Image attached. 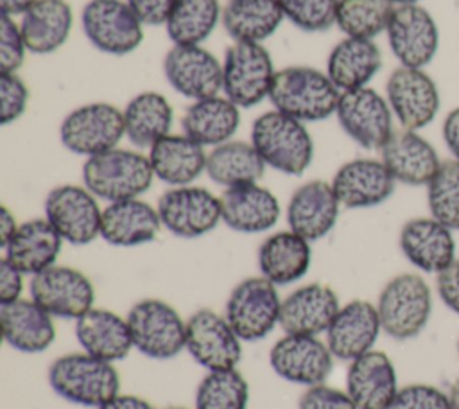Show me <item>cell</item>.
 Instances as JSON below:
<instances>
[{
	"label": "cell",
	"mask_w": 459,
	"mask_h": 409,
	"mask_svg": "<svg viewBox=\"0 0 459 409\" xmlns=\"http://www.w3.org/2000/svg\"><path fill=\"white\" fill-rule=\"evenodd\" d=\"M47 377L57 396L82 407L97 409L120 393V373L115 364L82 350L56 357Z\"/></svg>",
	"instance_id": "obj_1"
},
{
	"label": "cell",
	"mask_w": 459,
	"mask_h": 409,
	"mask_svg": "<svg viewBox=\"0 0 459 409\" xmlns=\"http://www.w3.org/2000/svg\"><path fill=\"white\" fill-rule=\"evenodd\" d=\"M249 142L267 167L287 176H301L314 160V140L305 122L278 109L255 118Z\"/></svg>",
	"instance_id": "obj_2"
},
{
	"label": "cell",
	"mask_w": 459,
	"mask_h": 409,
	"mask_svg": "<svg viewBox=\"0 0 459 409\" xmlns=\"http://www.w3.org/2000/svg\"><path fill=\"white\" fill-rule=\"evenodd\" d=\"M339 95L326 72L298 65L276 72L269 100L274 109L299 122H321L335 115Z\"/></svg>",
	"instance_id": "obj_3"
},
{
	"label": "cell",
	"mask_w": 459,
	"mask_h": 409,
	"mask_svg": "<svg viewBox=\"0 0 459 409\" xmlns=\"http://www.w3.org/2000/svg\"><path fill=\"white\" fill-rule=\"evenodd\" d=\"M154 181V172L140 151L115 147L84 160L82 185L100 201L115 203L145 194Z\"/></svg>",
	"instance_id": "obj_4"
},
{
	"label": "cell",
	"mask_w": 459,
	"mask_h": 409,
	"mask_svg": "<svg viewBox=\"0 0 459 409\" xmlns=\"http://www.w3.org/2000/svg\"><path fill=\"white\" fill-rule=\"evenodd\" d=\"M375 305L382 332L394 341H407L418 337L427 326L432 292L420 274L402 273L382 287Z\"/></svg>",
	"instance_id": "obj_5"
},
{
	"label": "cell",
	"mask_w": 459,
	"mask_h": 409,
	"mask_svg": "<svg viewBox=\"0 0 459 409\" xmlns=\"http://www.w3.org/2000/svg\"><path fill=\"white\" fill-rule=\"evenodd\" d=\"M133 346L154 361H169L185 352L186 319L160 298L138 300L126 314Z\"/></svg>",
	"instance_id": "obj_6"
},
{
	"label": "cell",
	"mask_w": 459,
	"mask_h": 409,
	"mask_svg": "<svg viewBox=\"0 0 459 409\" xmlns=\"http://www.w3.org/2000/svg\"><path fill=\"white\" fill-rule=\"evenodd\" d=\"M281 301L278 287L267 278L247 276L228 294L224 318L242 343H256L280 326Z\"/></svg>",
	"instance_id": "obj_7"
},
{
	"label": "cell",
	"mask_w": 459,
	"mask_h": 409,
	"mask_svg": "<svg viewBox=\"0 0 459 409\" xmlns=\"http://www.w3.org/2000/svg\"><path fill=\"white\" fill-rule=\"evenodd\" d=\"M276 70L262 43L235 41L222 61V91L238 108L258 106L269 97Z\"/></svg>",
	"instance_id": "obj_8"
},
{
	"label": "cell",
	"mask_w": 459,
	"mask_h": 409,
	"mask_svg": "<svg viewBox=\"0 0 459 409\" xmlns=\"http://www.w3.org/2000/svg\"><path fill=\"white\" fill-rule=\"evenodd\" d=\"M124 136V111L102 100L72 109L59 126L61 144L70 152L84 158L118 147Z\"/></svg>",
	"instance_id": "obj_9"
},
{
	"label": "cell",
	"mask_w": 459,
	"mask_h": 409,
	"mask_svg": "<svg viewBox=\"0 0 459 409\" xmlns=\"http://www.w3.org/2000/svg\"><path fill=\"white\" fill-rule=\"evenodd\" d=\"M43 217L65 242L86 246L100 237L102 208L84 185H57L45 196Z\"/></svg>",
	"instance_id": "obj_10"
},
{
	"label": "cell",
	"mask_w": 459,
	"mask_h": 409,
	"mask_svg": "<svg viewBox=\"0 0 459 409\" xmlns=\"http://www.w3.org/2000/svg\"><path fill=\"white\" fill-rule=\"evenodd\" d=\"M81 25L86 39L109 56L131 54L143 41V23L124 0H90Z\"/></svg>",
	"instance_id": "obj_11"
},
{
	"label": "cell",
	"mask_w": 459,
	"mask_h": 409,
	"mask_svg": "<svg viewBox=\"0 0 459 409\" xmlns=\"http://www.w3.org/2000/svg\"><path fill=\"white\" fill-rule=\"evenodd\" d=\"M161 226L179 239H199L222 222L221 199L204 187H170L158 199Z\"/></svg>",
	"instance_id": "obj_12"
},
{
	"label": "cell",
	"mask_w": 459,
	"mask_h": 409,
	"mask_svg": "<svg viewBox=\"0 0 459 409\" xmlns=\"http://www.w3.org/2000/svg\"><path fill=\"white\" fill-rule=\"evenodd\" d=\"M29 298L50 316L75 321L95 307V287L81 269L56 264L30 276Z\"/></svg>",
	"instance_id": "obj_13"
},
{
	"label": "cell",
	"mask_w": 459,
	"mask_h": 409,
	"mask_svg": "<svg viewBox=\"0 0 459 409\" xmlns=\"http://www.w3.org/2000/svg\"><path fill=\"white\" fill-rule=\"evenodd\" d=\"M185 352L206 371L233 370L242 359V339L224 314L204 307L186 319Z\"/></svg>",
	"instance_id": "obj_14"
},
{
	"label": "cell",
	"mask_w": 459,
	"mask_h": 409,
	"mask_svg": "<svg viewBox=\"0 0 459 409\" xmlns=\"http://www.w3.org/2000/svg\"><path fill=\"white\" fill-rule=\"evenodd\" d=\"M335 117L341 129L368 151H380L394 131L387 99L369 86L342 91Z\"/></svg>",
	"instance_id": "obj_15"
},
{
	"label": "cell",
	"mask_w": 459,
	"mask_h": 409,
	"mask_svg": "<svg viewBox=\"0 0 459 409\" xmlns=\"http://www.w3.org/2000/svg\"><path fill=\"white\" fill-rule=\"evenodd\" d=\"M333 361L319 335L283 334L269 350L271 370L285 382L305 387L325 384L333 371Z\"/></svg>",
	"instance_id": "obj_16"
},
{
	"label": "cell",
	"mask_w": 459,
	"mask_h": 409,
	"mask_svg": "<svg viewBox=\"0 0 459 409\" xmlns=\"http://www.w3.org/2000/svg\"><path fill=\"white\" fill-rule=\"evenodd\" d=\"M387 104L403 129L418 131L429 126L439 111L436 83L421 68L398 66L385 84Z\"/></svg>",
	"instance_id": "obj_17"
},
{
	"label": "cell",
	"mask_w": 459,
	"mask_h": 409,
	"mask_svg": "<svg viewBox=\"0 0 459 409\" xmlns=\"http://www.w3.org/2000/svg\"><path fill=\"white\" fill-rule=\"evenodd\" d=\"M389 48L402 66L423 68L429 65L439 47V30L432 14L418 5H396L387 29Z\"/></svg>",
	"instance_id": "obj_18"
},
{
	"label": "cell",
	"mask_w": 459,
	"mask_h": 409,
	"mask_svg": "<svg viewBox=\"0 0 459 409\" xmlns=\"http://www.w3.org/2000/svg\"><path fill=\"white\" fill-rule=\"evenodd\" d=\"M163 74L172 90L192 100L222 90V63L201 45H172L163 57Z\"/></svg>",
	"instance_id": "obj_19"
},
{
	"label": "cell",
	"mask_w": 459,
	"mask_h": 409,
	"mask_svg": "<svg viewBox=\"0 0 459 409\" xmlns=\"http://www.w3.org/2000/svg\"><path fill=\"white\" fill-rule=\"evenodd\" d=\"M380 332L377 305L368 300H351L337 310L325 332V341L337 361L351 362L373 350Z\"/></svg>",
	"instance_id": "obj_20"
},
{
	"label": "cell",
	"mask_w": 459,
	"mask_h": 409,
	"mask_svg": "<svg viewBox=\"0 0 459 409\" xmlns=\"http://www.w3.org/2000/svg\"><path fill=\"white\" fill-rule=\"evenodd\" d=\"M330 183L341 206L359 210L373 208L387 201L394 192L396 179L382 160L355 158L342 163Z\"/></svg>",
	"instance_id": "obj_21"
},
{
	"label": "cell",
	"mask_w": 459,
	"mask_h": 409,
	"mask_svg": "<svg viewBox=\"0 0 459 409\" xmlns=\"http://www.w3.org/2000/svg\"><path fill=\"white\" fill-rule=\"evenodd\" d=\"M341 203L330 181L312 179L299 185L287 203L289 230L316 242L325 239L335 226Z\"/></svg>",
	"instance_id": "obj_22"
},
{
	"label": "cell",
	"mask_w": 459,
	"mask_h": 409,
	"mask_svg": "<svg viewBox=\"0 0 459 409\" xmlns=\"http://www.w3.org/2000/svg\"><path fill=\"white\" fill-rule=\"evenodd\" d=\"M339 309V296L330 285L310 282L283 298L280 328L283 334L321 335L328 330Z\"/></svg>",
	"instance_id": "obj_23"
},
{
	"label": "cell",
	"mask_w": 459,
	"mask_h": 409,
	"mask_svg": "<svg viewBox=\"0 0 459 409\" xmlns=\"http://www.w3.org/2000/svg\"><path fill=\"white\" fill-rule=\"evenodd\" d=\"M219 199L222 222L237 233H265L281 215L278 197L260 183L224 188Z\"/></svg>",
	"instance_id": "obj_24"
},
{
	"label": "cell",
	"mask_w": 459,
	"mask_h": 409,
	"mask_svg": "<svg viewBox=\"0 0 459 409\" xmlns=\"http://www.w3.org/2000/svg\"><path fill=\"white\" fill-rule=\"evenodd\" d=\"M398 389L396 368L387 353L373 348L350 362L346 393L357 409H387Z\"/></svg>",
	"instance_id": "obj_25"
},
{
	"label": "cell",
	"mask_w": 459,
	"mask_h": 409,
	"mask_svg": "<svg viewBox=\"0 0 459 409\" xmlns=\"http://www.w3.org/2000/svg\"><path fill=\"white\" fill-rule=\"evenodd\" d=\"M74 334L82 352L106 362L124 361L134 350L127 318L106 307H93L75 319Z\"/></svg>",
	"instance_id": "obj_26"
},
{
	"label": "cell",
	"mask_w": 459,
	"mask_h": 409,
	"mask_svg": "<svg viewBox=\"0 0 459 409\" xmlns=\"http://www.w3.org/2000/svg\"><path fill=\"white\" fill-rule=\"evenodd\" d=\"M380 160L396 181L411 187L429 185L441 167L432 144L416 131L403 127L393 131L380 149Z\"/></svg>",
	"instance_id": "obj_27"
},
{
	"label": "cell",
	"mask_w": 459,
	"mask_h": 409,
	"mask_svg": "<svg viewBox=\"0 0 459 409\" xmlns=\"http://www.w3.org/2000/svg\"><path fill=\"white\" fill-rule=\"evenodd\" d=\"M0 325L5 344L20 353H41L57 337L54 316L30 298L0 305Z\"/></svg>",
	"instance_id": "obj_28"
},
{
	"label": "cell",
	"mask_w": 459,
	"mask_h": 409,
	"mask_svg": "<svg viewBox=\"0 0 459 409\" xmlns=\"http://www.w3.org/2000/svg\"><path fill=\"white\" fill-rule=\"evenodd\" d=\"M161 228L158 208L140 197L108 203L102 208L100 239L109 246L136 248L149 244Z\"/></svg>",
	"instance_id": "obj_29"
},
{
	"label": "cell",
	"mask_w": 459,
	"mask_h": 409,
	"mask_svg": "<svg viewBox=\"0 0 459 409\" xmlns=\"http://www.w3.org/2000/svg\"><path fill=\"white\" fill-rule=\"evenodd\" d=\"M400 249L420 271L441 273L455 260L452 230L434 217H416L400 230Z\"/></svg>",
	"instance_id": "obj_30"
},
{
	"label": "cell",
	"mask_w": 459,
	"mask_h": 409,
	"mask_svg": "<svg viewBox=\"0 0 459 409\" xmlns=\"http://www.w3.org/2000/svg\"><path fill=\"white\" fill-rule=\"evenodd\" d=\"M63 244L65 240L56 228L45 217H36L20 222L13 239L2 248V258L23 274L34 276L57 264Z\"/></svg>",
	"instance_id": "obj_31"
},
{
	"label": "cell",
	"mask_w": 459,
	"mask_h": 409,
	"mask_svg": "<svg viewBox=\"0 0 459 409\" xmlns=\"http://www.w3.org/2000/svg\"><path fill=\"white\" fill-rule=\"evenodd\" d=\"M260 274L276 287L299 282L310 269L312 248L310 240L281 230L262 240L256 253Z\"/></svg>",
	"instance_id": "obj_32"
},
{
	"label": "cell",
	"mask_w": 459,
	"mask_h": 409,
	"mask_svg": "<svg viewBox=\"0 0 459 409\" xmlns=\"http://www.w3.org/2000/svg\"><path fill=\"white\" fill-rule=\"evenodd\" d=\"M147 156L154 178L170 187L192 185L206 172L208 152L185 133L163 136L149 149Z\"/></svg>",
	"instance_id": "obj_33"
},
{
	"label": "cell",
	"mask_w": 459,
	"mask_h": 409,
	"mask_svg": "<svg viewBox=\"0 0 459 409\" xmlns=\"http://www.w3.org/2000/svg\"><path fill=\"white\" fill-rule=\"evenodd\" d=\"M74 25V13L66 0H34L22 14L20 32L32 54L47 56L61 48Z\"/></svg>",
	"instance_id": "obj_34"
},
{
	"label": "cell",
	"mask_w": 459,
	"mask_h": 409,
	"mask_svg": "<svg viewBox=\"0 0 459 409\" xmlns=\"http://www.w3.org/2000/svg\"><path fill=\"white\" fill-rule=\"evenodd\" d=\"M380 66L382 52L373 39L344 38L328 54L326 75L342 93L368 86Z\"/></svg>",
	"instance_id": "obj_35"
},
{
	"label": "cell",
	"mask_w": 459,
	"mask_h": 409,
	"mask_svg": "<svg viewBox=\"0 0 459 409\" xmlns=\"http://www.w3.org/2000/svg\"><path fill=\"white\" fill-rule=\"evenodd\" d=\"M238 126L240 108L221 95L194 100L181 118L183 133L203 147H217L230 142Z\"/></svg>",
	"instance_id": "obj_36"
},
{
	"label": "cell",
	"mask_w": 459,
	"mask_h": 409,
	"mask_svg": "<svg viewBox=\"0 0 459 409\" xmlns=\"http://www.w3.org/2000/svg\"><path fill=\"white\" fill-rule=\"evenodd\" d=\"M124 111L126 138L136 149H151L170 135L174 109L169 99L158 91H140L129 99Z\"/></svg>",
	"instance_id": "obj_37"
},
{
	"label": "cell",
	"mask_w": 459,
	"mask_h": 409,
	"mask_svg": "<svg viewBox=\"0 0 459 409\" xmlns=\"http://www.w3.org/2000/svg\"><path fill=\"white\" fill-rule=\"evenodd\" d=\"M283 18L278 0H230L221 22L235 41L262 43L278 30Z\"/></svg>",
	"instance_id": "obj_38"
},
{
	"label": "cell",
	"mask_w": 459,
	"mask_h": 409,
	"mask_svg": "<svg viewBox=\"0 0 459 409\" xmlns=\"http://www.w3.org/2000/svg\"><path fill=\"white\" fill-rule=\"evenodd\" d=\"M265 167L253 144L242 140H230L212 147L206 158L208 178L224 188L258 183Z\"/></svg>",
	"instance_id": "obj_39"
},
{
	"label": "cell",
	"mask_w": 459,
	"mask_h": 409,
	"mask_svg": "<svg viewBox=\"0 0 459 409\" xmlns=\"http://www.w3.org/2000/svg\"><path fill=\"white\" fill-rule=\"evenodd\" d=\"M222 11L219 0H178L165 30L174 45H201L212 36Z\"/></svg>",
	"instance_id": "obj_40"
},
{
	"label": "cell",
	"mask_w": 459,
	"mask_h": 409,
	"mask_svg": "<svg viewBox=\"0 0 459 409\" xmlns=\"http://www.w3.org/2000/svg\"><path fill=\"white\" fill-rule=\"evenodd\" d=\"M394 7L391 0H339L335 25L346 38L373 39L387 29Z\"/></svg>",
	"instance_id": "obj_41"
},
{
	"label": "cell",
	"mask_w": 459,
	"mask_h": 409,
	"mask_svg": "<svg viewBox=\"0 0 459 409\" xmlns=\"http://www.w3.org/2000/svg\"><path fill=\"white\" fill-rule=\"evenodd\" d=\"M247 405L249 384L238 368L206 371L197 384L194 409H247Z\"/></svg>",
	"instance_id": "obj_42"
},
{
	"label": "cell",
	"mask_w": 459,
	"mask_h": 409,
	"mask_svg": "<svg viewBox=\"0 0 459 409\" xmlns=\"http://www.w3.org/2000/svg\"><path fill=\"white\" fill-rule=\"evenodd\" d=\"M427 203L430 217L459 231V161H441L439 170L427 185Z\"/></svg>",
	"instance_id": "obj_43"
},
{
	"label": "cell",
	"mask_w": 459,
	"mask_h": 409,
	"mask_svg": "<svg viewBox=\"0 0 459 409\" xmlns=\"http://www.w3.org/2000/svg\"><path fill=\"white\" fill-rule=\"evenodd\" d=\"M285 18L305 32H325L335 25L339 0H278Z\"/></svg>",
	"instance_id": "obj_44"
},
{
	"label": "cell",
	"mask_w": 459,
	"mask_h": 409,
	"mask_svg": "<svg viewBox=\"0 0 459 409\" xmlns=\"http://www.w3.org/2000/svg\"><path fill=\"white\" fill-rule=\"evenodd\" d=\"M387 409H450V398L443 389L418 382L400 387Z\"/></svg>",
	"instance_id": "obj_45"
},
{
	"label": "cell",
	"mask_w": 459,
	"mask_h": 409,
	"mask_svg": "<svg viewBox=\"0 0 459 409\" xmlns=\"http://www.w3.org/2000/svg\"><path fill=\"white\" fill-rule=\"evenodd\" d=\"M29 97V88L16 72L0 74V118L4 126L16 122L25 113Z\"/></svg>",
	"instance_id": "obj_46"
},
{
	"label": "cell",
	"mask_w": 459,
	"mask_h": 409,
	"mask_svg": "<svg viewBox=\"0 0 459 409\" xmlns=\"http://www.w3.org/2000/svg\"><path fill=\"white\" fill-rule=\"evenodd\" d=\"M25 41L20 32V25H16L14 18L4 16L0 18V74L16 72L25 61Z\"/></svg>",
	"instance_id": "obj_47"
},
{
	"label": "cell",
	"mask_w": 459,
	"mask_h": 409,
	"mask_svg": "<svg viewBox=\"0 0 459 409\" xmlns=\"http://www.w3.org/2000/svg\"><path fill=\"white\" fill-rule=\"evenodd\" d=\"M298 409H357V405L346 389L342 391L325 382L307 387L299 396Z\"/></svg>",
	"instance_id": "obj_48"
},
{
	"label": "cell",
	"mask_w": 459,
	"mask_h": 409,
	"mask_svg": "<svg viewBox=\"0 0 459 409\" xmlns=\"http://www.w3.org/2000/svg\"><path fill=\"white\" fill-rule=\"evenodd\" d=\"M143 25H165L178 0H126Z\"/></svg>",
	"instance_id": "obj_49"
},
{
	"label": "cell",
	"mask_w": 459,
	"mask_h": 409,
	"mask_svg": "<svg viewBox=\"0 0 459 409\" xmlns=\"http://www.w3.org/2000/svg\"><path fill=\"white\" fill-rule=\"evenodd\" d=\"M436 289L439 300L455 314H459V258L436 274Z\"/></svg>",
	"instance_id": "obj_50"
},
{
	"label": "cell",
	"mask_w": 459,
	"mask_h": 409,
	"mask_svg": "<svg viewBox=\"0 0 459 409\" xmlns=\"http://www.w3.org/2000/svg\"><path fill=\"white\" fill-rule=\"evenodd\" d=\"M18 267L9 264L5 258L0 260V305L13 303L22 300L23 296V287H25V278Z\"/></svg>",
	"instance_id": "obj_51"
},
{
	"label": "cell",
	"mask_w": 459,
	"mask_h": 409,
	"mask_svg": "<svg viewBox=\"0 0 459 409\" xmlns=\"http://www.w3.org/2000/svg\"><path fill=\"white\" fill-rule=\"evenodd\" d=\"M443 138L452 152L454 160L459 161V108L452 109L443 122Z\"/></svg>",
	"instance_id": "obj_52"
},
{
	"label": "cell",
	"mask_w": 459,
	"mask_h": 409,
	"mask_svg": "<svg viewBox=\"0 0 459 409\" xmlns=\"http://www.w3.org/2000/svg\"><path fill=\"white\" fill-rule=\"evenodd\" d=\"M97 409H156V407L143 396L118 393L117 396L109 398L106 404H102Z\"/></svg>",
	"instance_id": "obj_53"
},
{
	"label": "cell",
	"mask_w": 459,
	"mask_h": 409,
	"mask_svg": "<svg viewBox=\"0 0 459 409\" xmlns=\"http://www.w3.org/2000/svg\"><path fill=\"white\" fill-rule=\"evenodd\" d=\"M18 226H20V222L16 221L14 213L4 204L0 208V248H4L13 239Z\"/></svg>",
	"instance_id": "obj_54"
},
{
	"label": "cell",
	"mask_w": 459,
	"mask_h": 409,
	"mask_svg": "<svg viewBox=\"0 0 459 409\" xmlns=\"http://www.w3.org/2000/svg\"><path fill=\"white\" fill-rule=\"evenodd\" d=\"M34 0H0V9H2V14L4 16H22L30 5H32Z\"/></svg>",
	"instance_id": "obj_55"
},
{
	"label": "cell",
	"mask_w": 459,
	"mask_h": 409,
	"mask_svg": "<svg viewBox=\"0 0 459 409\" xmlns=\"http://www.w3.org/2000/svg\"><path fill=\"white\" fill-rule=\"evenodd\" d=\"M448 398H450V409H459V379L450 387Z\"/></svg>",
	"instance_id": "obj_56"
},
{
	"label": "cell",
	"mask_w": 459,
	"mask_h": 409,
	"mask_svg": "<svg viewBox=\"0 0 459 409\" xmlns=\"http://www.w3.org/2000/svg\"><path fill=\"white\" fill-rule=\"evenodd\" d=\"M394 5H409V4H418L420 0H391Z\"/></svg>",
	"instance_id": "obj_57"
},
{
	"label": "cell",
	"mask_w": 459,
	"mask_h": 409,
	"mask_svg": "<svg viewBox=\"0 0 459 409\" xmlns=\"http://www.w3.org/2000/svg\"><path fill=\"white\" fill-rule=\"evenodd\" d=\"M165 409H188V407H183V405H170V407H165Z\"/></svg>",
	"instance_id": "obj_58"
}]
</instances>
